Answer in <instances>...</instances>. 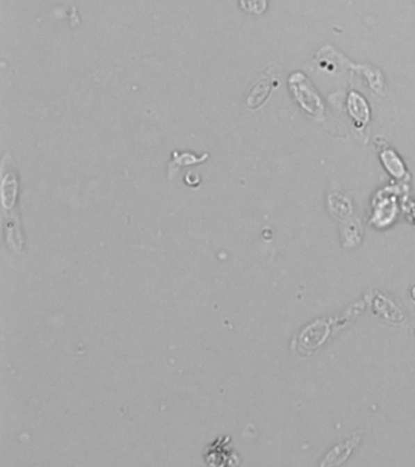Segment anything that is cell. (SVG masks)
<instances>
[{
    "mask_svg": "<svg viewBox=\"0 0 415 467\" xmlns=\"http://www.w3.org/2000/svg\"><path fill=\"white\" fill-rule=\"evenodd\" d=\"M355 306H352L348 309L346 318L332 319V320L319 319V320L313 321L311 325L304 327L300 332V335L296 336L291 345L293 350H298L300 354H312L313 352H316L327 340V337L332 332L339 330L340 327L346 324L347 320H351L355 316L352 313V311L355 309Z\"/></svg>",
    "mask_w": 415,
    "mask_h": 467,
    "instance_id": "1",
    "label": "cell"
},
{
    "mask_svg": "<svg viewBox=\"0 0 415 467\" xmlns=\"http://www.w3.org/2000/svg\"><path fill=\"white\" fill-rule=\"evenodd\" d=\"M277 85H278V82L275 79V76H272V69H269V72L263 77L259 78L251 89L249 97H247V101H246L247 107L254 110V108L262 106L266 100L268 99L274 87Z\"/></svg>",
    "mask_w": 415,
    "mask_h": 467,
    "instance_id": "2",
    "label": "cell"
},
{
    "mask_svg": "<svg viewBox=\"0 0 415 467\" xmlns=\"http://www.w3.org/2000/svg\"><path fill=\"white\" fill-rule=\"evenodd\" d=\"M361 441V436H355L347 441L339 443L335 447L332 448V450L327 452L324 461L320 464L322 466H335V465H341L346 461L348 457H351L352 452L356 449L358 443Z\"/></svg>",
    "mask_w": 415,
    "mask_h": 467,
    "instance_id": "3",
    "label": "cell"
},
{
    "mask_svg": "<svg viewBox=\"0 0 415 467\" xmlns=\"http://www.w3.org/2000/svg\"><path fill=\"white\" fill-rule=\"evenodd\" d=\"M207 158H209V154H204L202 156H196L194 154H190V152H183V154H179L177 151L176 152H173V160L170 163V170H168L170 178H172L173 174L177 173L181 167L197 165V163H201V162H204Z\"/></svg>",
    "mask_w": 415,
    "mask_h": 467,
    "instance_id": "4",
    "label": "cell"
},
{
    "mask_svg": "<svg viewBox=\"0 0 415 467\" xmlns=\"http://www.w3.org/2000/svg\"><path fill=\"white\" fill-rule=\"evenodd\" d=\"M241 8L251 14H263L267 9V0H240Z\"/></svg>",
    "mask_w": 415,
    "mask_h": 467,
    "instance_id": "5",
    "label": "cell"
}]
</instances>
